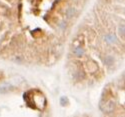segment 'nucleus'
<instances>
[{"mask_svg": "<svg viewBox=\"0 0 125 117\" xmlns=\"http://www.w3.org/2000/svg\"><path fill=\"white\" fill-rule=\"evenodd\" d=\"M97 69H98V66L94 60H89L87 62V70L90 73H95L97 71Z\"/></svg>", "mask_w": 125, "mask_h": 117, "instance_id": "nucleus-2", "label": "nucleus"}, {"mask_svg": "<svg viewBox=\"0 0 125 117\" xmlns=\"http://www.w3.org/2000/svg\"><path fill=\"white\" fill-rule=\"evenodd\" d=\"M104 39H105V41L109 44L116 43V41H117V38L114 34H108V35H106L105 37H104Z\"/></svg>", "mask_w": 125, "mask_h": 117, "instance_id": "nucleus-4", "label": "nucleus"}, {"mask_svg": "<svg viewBox=\"0 0 125 117\" xmlns=\"http://www.w3.org/2000/svg\"><path fill=\"white\" fill-rule=\"evenodd\" d=\"M73 53L74 55L77 56V57H81L84 55V49H83L82 46H77V47H74L73 49Z\"/></svg>", "mask_w": 125, "mask_h": 117, "instance_id": "nucleus-3", "label": "nucleus"}, {"mask_svg": "<svg viewBox=\"0 0 125 117\" xmlns=\"http://www.w3.org/2000/svg\"><path fill=\"white\" fill-rule=\"evenodd\" d=\"M118 34L122 37V39H124V25H120L118 27Z\"/></svg>", "mask_w": 125, "mask_h": 117, "instance_id": "nucleus-6", "label": "nucleus"}, {"mask_svg": "<svg viewBox=\"0 0 125 117\" xmlns=\"http://www.w3.org/2000/svg\"><path fill=\"white\" fill-rule=\"evenodd\" d=\"M116 107V102L113 99H108V100H101L99 103V108L102 112L109 114L114 111Z\"/></svg>", "mask_w": 125, "mask_h": 117, "instance_id": "nucleus-1", "label": "nucleus"}, {"mask_svg": "<svg viewBox=\"0 0 125 117\" xmlns=\"http://www.w3.org/2000/svg\"><path fill=\"white\" fill-rule=\"evenodd\" d=\"M12 89H13V87L11 86V85H3V86L0 87V92L1 93H6V92L12 90Z\"/></svg>", "mask_w": 125, "mask_h": 117, "instance_id": "nucleus-5", "label": "nucleus"}, {"mask_svg": "<svg viewBox=\"0 0 125 117\" xmlns=\"http://www.w3.org/2000/svg\"><path fill=\"white\" fill-rule=\"evenodd\" d=\"M60 103H61V105H62V106L68 105V103H69L68 98H67V97H61V99H60Z\"/></svg>", "mask_w": 125, "mask_h": 117, "instance_id": "nucleus-7", "label": "nucleus"}]
</instances>
